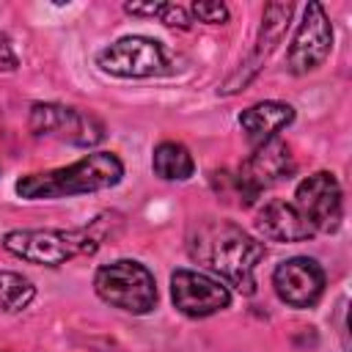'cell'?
Wrapping results in <instances>:
<instances>
[{"label":"cell","instance_id":"6da1fadb","mask_svg":"<svg viewBox=\"0 0 352 352\" xmlns=\"http://www.w3.org/2000/svg\"><path fill=\"white\" fill-rule=\"evenodd\" d=\"M190 256L220 272L242 294L256 292V264L264 258V245L234 223H201L190 236Z\"/></svg>","mask_w":352,"mask_h":352},{"label":"cell","instance_id":"7a4b0ae2","mask_svg":"<svg viewBox=\"0 0 352 352\" xmlns=\"http://www.w3.org/2000/svg\"><path fill=\"white\" fill-rule=\"evenodd\" d=\"M124 176V165L110 151H94L69 168H55L47 173H28L16 182V192L22 198H69L82 192H96L118 184Z\"/></svg>","mask_w":352,"mask_h":352},{"label":"cell","instance_id":"3957f363","mask_svg":"<svg viewBox=\"0 0 352 352\" xmlns=\"http://www.w3.org/2000/svg\"><path fill=\"white\" fill-rule=\"evenodd\" d=\"M3 245L8 253L19 256L22 261L30 264H63L74 256H88L99 248V239L82 228V231H8L3 236Z\"/></svg>","mask_w":352,"mask_h":352},{"label":"cell","instance_id":"277c9868","mask_svg":"<svg viewBox=\"0 0 352 352\" xmlns=\"http://www.w3.org/2000/svg\"><path fill=\"white\" fill-rule=\"evenodd\" d=\"M94 289L104 302L129 314H148L157 302L154 275L140 261L132 258H121L99 267L94 278Z\"/></svg>","mask_w":352,"mask_h":352},{"label":"cell","instance_id":"5b68a950","mask_svg":"<svg viewBox=\"0 0 352 352\" xmlns=\"http://www.w3.org/2000/svg\"><path fill=\"white\" fill-rule=\"evenodd\" d=\"M30 129L33 135H47L58 140H69L74 146H94L104 138V126L96 116L77 110V107H63V104H33L30 110Z\"/></svg>","mask_w":352,"mask_h":352},{"label":"cell","instance_id":"8992f818","mask_svg":"<svg viewBox=\"0 0 352 352\" xmlns=\"http://www.w3.org/2000/svg\"><path fill=\"white\" fill-rule=\"evenodd\" d=\"M99 66L116 77H154L168 72V58L160 41L146 36H124L102 50Z\"/></svg>","mask_w":352,"mask_h":352},{"label":"cell","instance_id":"52a82bcc","mask_svg":"<svg viewBox=\"0 0 352 352\" xmlns=\"http://www.w3.org/2000/svg\"><path fill=\"white\" fill-rule=\"evenodd\" d=\"M294 206L314 231H336L341 223V184L333 173L316 170L297 184Z\"/></svg>","mask_w":352,"mask_h":352},{"label":"cell","instance_id":"ba28073f","mask_svg":"<svg viewBox=\"0 0 352 352\" xmlns=\"http://www.w3.org/2000/svg\"><path fill=\"white\" fill-rule=\"evenodd\" d=\"M170 297L173 305L187 316H209L231 302V292L226 283L195 272V270H176L170 275Z\"/></svg>","mask_w":352,"mask_h":352},{"label":"cell","instance_id":"9c48e42d","mask_svg":"<svg viewBox=\"0 0 352 352\" xmlns=\"http://www.w3.org/2000/svg\"><path fill=\"white\" fill-rule=\"evenodd\" d=\"M333 47V28L324 16V8L319 3H308L302 25L294 33V41L289 47V69L294 74H308L316 66L324 63Z\"/></svg>","mask_w":352,"mask_h":352},{"label":"cell","instance_id":"30bf717a","mask_svg":"<svg viewBox=\"0 0 352 352\" xmlns=\"http://www.w3.org/2000/svg\"><path fill=\"white\" fill-rule=\"evenodd\" d=\"M272 286H275V294L286 305L311 308L324 292V270L308 256H294L275 267Z\"/></svg>","mask_w":352,"mask_h":352},{"label":"cell","instance_id":"8fae6325","mask_svg":"<svg viewBox=\"0 0 352 352\" xmlns=\"http://www.w3.org/2000/svg\"><path fill=\"white\" fill-rule=\"evenodd\" d=\"M294 170V160H292V151L283 140L272 138L267 143L258 146V151L242 165L239 176H236V184H239V192H245L250 198H256L264 187L280 182V179H289V173Z\"/></svg>","mask_w":352,"mask_h":352},{"label":"cell","instance_id":"7c38bea8","mask_svg":"<svg viewBox=\"0 0 352 352\" xmlns=\"http://www.w3.org/2000/svg\"><path fill=\"white\" fill-rule=\"evenodd\" d=\"M256 228L272 242H302L316 234L311 223L300 214V209L280 198H272L258 209Z\"/></svg>","mask_w":352,"mask_h":352},{"label":"cell","instance_id":"4fadbf2b","mask_svg":"<svg viewBox=\"0 0 352 352\" xmlns=\"http://www.w3.org/2000/svg\"><path fill=\"white\" fill-rule=\"evenodd\" d=\"M292 118H294L292 104H283V102H258V104L242 110L239 126H242V132H245L253 143L261 146V143L272 140Z\"/></svg>","mask_w":352,"mask_h":352},{"label":"cell","instance_id":"5bb4252c","mask_svg":"<svg viewBox=\"0 0 352 352\" xmlns=\"http://www.w3.org/2000/svg\"><path fill=\"white\" fill-rule=\"evenodd\" d=\"M151 168L157 176L162 179H170V182H184L192 176L195 170V162H192V154L187 151V146L176 143V140H165L154 148V157H151Z\"/></svg>","mask_w":352,"mask_h":352},{"label":"cell","instance_id":"9a60e30c","mask_svg":"<svg viewBox=\"0 0 352 352\" xmlns=\"http://www.w3.org/2000/svg\"><path fill=\"white\" fill-rule=\"evenodd\" d=\"M289 16H292V3H270L264 8L261 33H258V44H256V60H261L272 52V47L280 41V36L289 25Z\"/></svg>","mask_w":352,"mask_h":352},{"label":"cell","instance_id":"2e32d148","mask_svg":"<svg viewBox=\"0 0 352 352\" xmlns=\"http://www.w3.org/2000/svg\"><path fill=\"white\" fill-rule=\"evenodd\" d=\"M36 289L33 283L19 272H0V308L8 314H16L30 305Z\"/></svg>","mask_w":352,"mask_h":352},{"label":"cell","instance_id":"e0dca14e","mask_svg":"<svg viewBox=\"0 0 352 352\" xmlns=\"http://www.w3.org/2000/svg\"><path fill=\"white\" fill-rule=\"evenodd\" d=\"M192 14L206 25H220L228 19V8L223 3H192Z\"/></svg>","mask_w":352,"mask_h":352},{"label":"cell","instance_id":"ac0fdd59","mask_svg":"<svg viewBox=\"0 0 352 352\" xmlns=\"http://www.w3.org/2000/svg\"><path fill=\"white\" fill-rule=\"evenodd\" d=\"M157 16L165 25H173V28H190V14L182 6H176V3H160Z\"/></svg>","mask_w":352,"mask_h":352},{"label":"cell","instance_id":"d6986e66","mask_svg":"<svg viewBox=\"0 0 352 352\" xmlns=\"http://www.w3.org/2000/svg\"><path fill=\"white\" fill-rule=\"evenodd\" d=\"M16 69V55L8 44L6 36H0V72H14Z\"/></svg>","mask_w":352,"mask_h":352},{"label":"cell","instance_id":"ffe728a7","mask_svg":"<svg viewBox=\"0 0 352 352\" xmlns=\"http://www.w3.org/2000/svg\"><path fill=\"white\" fill-rule=\"evenodd\" d=\"M157 8H160V3H148V6L126 3V11H129V14H140V16H157Z\"/></svg>","mask_w":352,"mask_h":352}]
</instances>
